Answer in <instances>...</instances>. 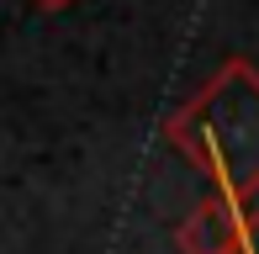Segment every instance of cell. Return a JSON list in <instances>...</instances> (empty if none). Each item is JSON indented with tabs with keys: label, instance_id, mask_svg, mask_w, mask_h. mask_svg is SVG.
Masks as SVG:
<instances>
[]
</instances>
